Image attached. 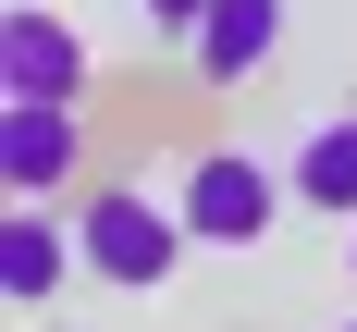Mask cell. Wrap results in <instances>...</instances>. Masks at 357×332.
<instances>
[{
  "label": "cell",
  "mask_w": 357,
  "mask_h": 332,
  "mask_svg": "<svg viewBox=\"0 0 357 332\" xmlns=\"http://www.w3.org/2000/svg\"><path fill=\"white\" fill-rule=\"evenodd\" d=\"M62 258H74V234L50 221V197H13V221H0V295L13 308H50L62 295Z\"/></svg>",
  "instance_id": "5"
},
{
  "label": "cell",
  "mask_w": 357,
  "mask_h": 332,
  "mask_svg": "<svg viewBox=\"0 0 357 332\" xmlns=\"http://www.w3.org/2000/svg\"><path fill=\"white\" fill-rule=\"evenodd\" d=\"M296 210L357 221V111H345V123H321V136L296 148Z\"/></svg>",
  "instance_id": "7"
},
{
  "label": "cell",
  "mask_w": 357,
  "mask_h": 332,
  "mask_svg": "<svg viewBox=\"0 0 357 332\" xmlns=\"http://www.w3.org/2000/svg\"><path fill=\"white\" fill-rule=\"evenodd\" d=\"M0 99H86V37L50 13V0H13L0 13Z\"/></svg>",
  "instance_id": "3"
},
{
  "label": "cell",
  "mask_w": 357,
  "mask_h": 332,
  "mask_svg": "<svg viewBox=\"0 0 357 332\" xmlns=\"http://www.w3.org/2000/svg\"><path fill=\"white\" fill-rule=\"evenodd\" d=\"M136 13H148L160 37H197V25H210V0H136Z\"/></svg>",
  "instance_id": "8"
},
{
  "label": "cell",
  "mask_w": 357,
  "mask_h": 332,
  "mask_svg": "<svg viewBox=\"0 0 357 332\" xmlns=\"http://www.w3.org/2000/svg\"><path fill=\"white\" fill-rule=\"evenodd\" d=\"M185 234H197V246H259V234H271V210H284V184L259 173L247 148H210V160H197V173H185Z\"/></svg>",
  "instance_id": "2"
},
{
  "label": "cell",
  "mask_w": 357,
  "mask_h": 332,
  "mask_svg": "<svg viewBox=\"0 0 357 332\" xmlns=\"http://www.w3.org/2000/svg\"><path fill=\"white\" fill-rule=\"evenodd\" d=\"M185 246H197V234H185V210H160V197H136V184H86V210H74V258H86L111 295L173 283Z\"/></svg>",
  "instance_id": "1"
},
{
  "label": "cell",
  "mask_w": 357,
  "mask_h": 332,
  "mask_svg": "<svg viewBox=\"0 0 357 332\" xmlns=\"http://www.w3.org/2000/svg\"><path fill=\"white\" fill-rule=\"evenodd\" d=\"M345 271H357V246H345Z\"/></svg>",
  "instance_id": "9"
},
{
  "label": "cell",
  "mask_w": 357,
  "mask_h": 332,
  "mask_svg": "<svg viewBox=\"0 0 357 332\" xmlns=\"http://www.w3.org/2000/svg\"><path fill=\"white\" fill-rule=\"evenodd\" d=\"M271 49H284V0H210V25H197V86H247Z\"/></svg>",
  "instance_id": "6"
},
{
  "label": "cell",
  "mask_w": 357,
  "mask_h": 332,
  "mask_svg": "<svg viewBox=\"0 0 357 332\" xmlns=\"http://www.w3.org/2000/svg\"><path fill=\"white\" fill-rule=\"evenodd\" d=\"M74 160H86V136H74L62 99H0V184L13 197H62Z\"/></svg>",
  "instance_id": "4"
},
{
  "label": "cell",
  "mask_w": 357,
  "mask_h": 332,
  "mask_svg": "<svg viewBox=\"0 0 357 332\" xmlns=\"http://www.w3.org/2000/svg\"><path fill=\"white\" fill-rule=\"evenodd\" d=\"M345 332H357V320H345Z\"/></svg>",
  "instance_id": "10"
}]
</instances>
